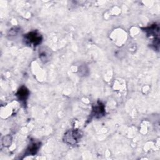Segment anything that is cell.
<instances>
[{"mask_svg": "<svg viewBox=\"0 0 160 160\" xmlns=\"http://www.w3.org/2000/svg\"><path fill=\"white\" fill-rule=\"evenodd\" d=\"M82 136V132L79 129H69L67 131L63 136L64 142L68 145H75Z\"/></svg>", "mask_w": 160, "mask_h": 160, "instance_id": "cell-1", "label": "cell"}, {"mask_svg": "<svg viewBox=\"0 0 160 160\" xmlns=\"http://www.w3.org/2000/svg\"><path fill=\"white\" fill-rule=\"evenodd\" d=\"M106 114L105 106L100 101H98L95 104L92 105V110L91 112V118H94L96 119L101 118Z\"/></svg>", "mask_w": 160, "mask_h": 160, "instance_id": "cell-4", "label": "cell"}, {"mask_svg": "<svg viewBox=\"0 0 160 160\" xmlns=\"http://www.w3.org/2000/svg\"><path fill=\"white\" fill-rule=\"evenodd\" d=\"M41 146V142L39 141H32L26 149L24 156H33L39 151Z\"/></svg>", "mask_w": 160, "mask_h": 160, "instance_id": "cell-7", "label": "cell"}, {"mask_svg": "<svg viewBox=\"0 0 160 160\" xmlns=\"http://www.w3.org/2000/svg\"><path fill=\"white\" fill-rule=\"evenodd\" d=\"M52 52L48 47H41L39 51V57L41 61L47 62L51 59Z\"/></svg>", "mask_w": 160, "mask_h": 160, "instance_id": "cell-6", "label": "cell"}, {"mask_svg": "<svg viewBox=\"0 0 160 160\" xmlns=\"http://www.w3.org/2000/svg\"><path fill=\"white\" fill-rule=\"evenodd\" d=\"M29 96V91L25 86H21L18 90L17 92L16 93V96L17 97L18 99L21 102L25 104Z\"/></svg>", "mask_w": 160, "mask_h": 160, "instance_id": "cell-5", "label": "cell"}, {"mask_svg": "<svg viewBox=\"0 0 160 160\" xmlns=\"http://www.w3.org/2000/svg\"><path fill=\"white\" fill-rule=\"evenodd\" d=\"M24 39L26 44L30 46L36 47L41 43L43 38L38 31H33L26 34L24 37Z\"/></svg>", "mask_w": 160, "mask_h": 160, "instance_id": "cell-2", "label": "cell"}, {"mask_svg": "<svg viewBox=\"0 0 160 160\" xmlns=\"http://www.w3.org/2000/svg\"><path fill=\"white\" fill-rule=\"evenodd\" d=\"M148 36H153L154 37V39L153 41L152 45L154 46V49L156 50L159 49V27L158 24H154L148 26L147 28H144L143 30Z\"/></svg>", "mask_w": 160, "mask_h": 160, "instance_id": "cell-3", "label": "cell"}]
</instances>
